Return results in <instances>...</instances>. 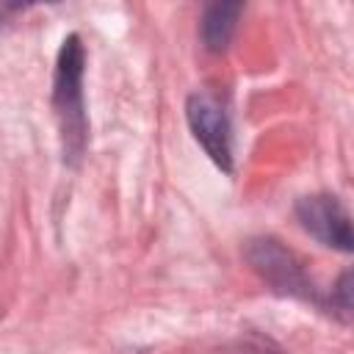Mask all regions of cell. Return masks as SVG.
Returning <instances> with one entry per match:
<instances>
[{"mask_svg": "<svg viewBox=\"0 0 354 354\" xmlns=\"http://www.w3.org/2000/svg\"><path fill=\"white\" fill-rule=\"evenodd\" d=\"M185 116L194 138L202 144L207 158L218 169L232 171V127L221 102L210 94H191L185 105Z\"/></svg>", "mask_w": 354, "mask_h": 354, "instance_id": "2", "label": "cell"}, {"mask_svg": "<svg viewBox=\"0 0 354 354\" xmlns=\"http://www.w3.org/2000/svg\"><path fill=\"white\" fill-rule=\"evenodd\" d=\"M351 288H348V274H343L340 277V282H337V288H335V296H332V307L343 315V318H348V310H351Z\"/></svg>", "mask_w": 354, "mask_h": 354, "instance_id": "6", "label": "cell"}, {"mask_svg": "<svg viewBox=\"0 0 354 354\" xmlns=\"http://www.w3.org/2000/svg\"><path fill=\"white\" fill-rule=\"evenodd\" d=\"M83 44L72 33L64 39L55 61V80H53V105L61 127L64 158L77 160L86 147V111H83Z\"/></svg>", "mask_w": 354, "mask_h": 354, "instance_id": "1", "label": "cell"}, {"mask_svg": "<svg viewBox=\"0 0 354 354\" xmlns=\"http://www.w3.org/2000/svg\"><path fill=\"white\" fill-rule=\"evenodd\" d=\"M241 11H243L241 3H213V6L205 8V17H202V41H205L207 50L221 53L230 44Z\"/></svg>", "mask_w": 354, "mask_h": 354, "instance_id": "5", "label": "cell"}, {"mask_svg": "<svg viewBox=\"0 0 354 354\" xmlns=\"http://www.w3.org/2000/svg\"><path fill=\"white\" fill-rule=\"evenodd\" d=\"M296 216H299L301 227L313 238H318L324 246L351 252V218L337 196H332V194L304 196L296 205Z\"/></svg>", "mask_w": 354, "mask_h": 354, "instance_id": "3", "label": "cell"}, {"mask_svg": "<svg viewBox=\"0 0 354 354\" xmlns=\"http://www.w3.org/2000/svg\"><path fill=\"white\" fill-rule=\"evenodd\" d=\"M246 257L254 266V271H260L263 279L268 285H274L277 290L290 293V296H313V288H310L299 260L285 246H279V241L257 238L249 243Z\"/></svg>", "mask_w": 354, "mask_h": 354, "instance_id": "4", "label": "cell"}]
</instances>
